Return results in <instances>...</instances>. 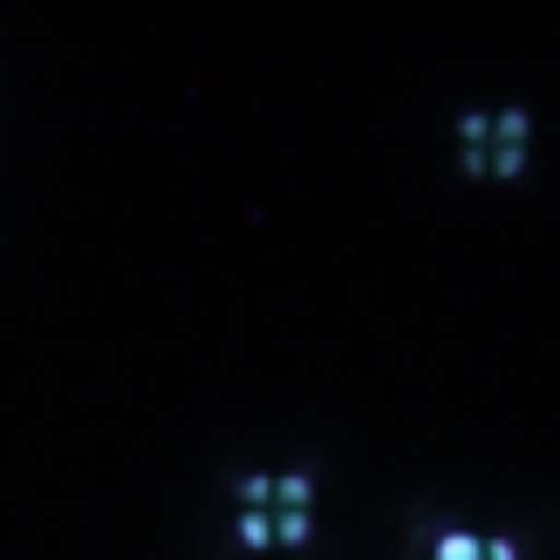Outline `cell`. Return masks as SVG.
<instances>
[{"mask_svg":"<svg viewBox=\"0 0 560 560\" xmlns=\"http://www.w3.org/2000/svg\"><path fill=\"white\" fill-rule=\"evenodd\" d=\"M240 547H246V553H267V547H273V513L240 506Z\"/></svg>","mask_w":560,"mask_h":560,"instance_id":"3","label":"cell"},{"mask_svg":"<svg viewBox=\"0 0 560 560\" xmlns=\"http://www.w3.org/2000/svg\"><path fill=\"white\" fill-rule=\"evenodd\" d=\"M240 506L273 513V471H246V479H240Z\"/></svg>","mask_w":560,"mask_h":560,"instance_id":"7","label":"cell"},{"mask_svg":"<svg viewBox=\"0 0 560 560\" xmlns=\"http://www.w3.org/2000/svg\"><path fill=\"white\" fill-rule=\"evenodd\" d=\"M431 560H479V534H465V526H452V534H438Z\"/></svg>","mask_w":560,"mask_h":560,"instance_id":"6","label":"cell"},{"mask_svg":"<svg viewBox=\"0 0 560 560\" xmlns=\"http://www.w3.org/2000/svg\"><path fill=\"white\" fill-rule=\"evenodd\" d=\"M307 540H315V513L273 506V547H307Z\"/></svg>","mask_w":560,"mask_h":560,"instance_id":"1","label":"cell"},{"mask_svg":"<svg viewBox=\"0 0 560 560\" xmlns=\"http://www.w3.org/2000/svg\"><path fill=\"white\" fill-rule=\"evenodd\" d=\"M273 506L307 513V506H315V471H280V479H273Z\"/></svg>","mask_w":560,"mask_h":560,"instance_id":"2","label":"cell"},{"mask_svg":"<svg viewBox=\"0 0 560 560\" xmlns=\"http://www.w3.org/2000/svg\"><path fill=\"white\" fill-rule=\"evenodd\" d=\"M458 172L465 178H486V151H458Z\"/></svg>","mask_w":560,"mask_h":560,"instance_id":"8","label":"cell"},{"mask_svg":"<svg viewBox=\"0 0 560 560\" xmlns=\"http://www.w3.org/2000/svg\"><path fill=\"white\" fill-rule=\"evenodd\" d=\"M526 172V144H486V178H520Z\"/></svg>","mask_w":560,"mask_h":560,"instance_id":"5","label":"cell"},{"mask_svg":"<svg viewBox=\"0 0 560 560\" xmlns=\"http://www.w3.org/2000/svg\"><path fill=\"white\" fill-rule=\"evenodd\" d=\"M486 130H492V144H526L534 117H526V109H499V117H486Z\"/></svg>","mask_w":560,"mask_h":560,"instance_id":"4","label":"cell"}]
</instances>
